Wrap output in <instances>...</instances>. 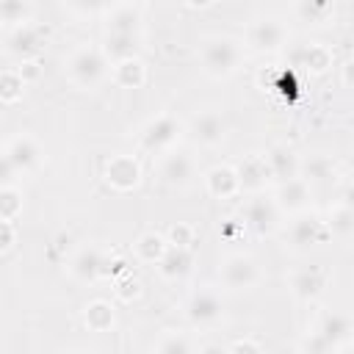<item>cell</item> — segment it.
Instances as JSON below:
<instances>
[{
  "label": "cell",
  "instance_id": "obj_12",
  "mask_svg": "<svg viewBox=\"0 0 354 354\" xmlns=\"http://www.w3.org/2000/svg\"><path fill=\"white\" fill-rule=\"evenodd\" d=\"M274 202L285 213H301V210H307V205H310V183L304 177H299V174L290 177V180L277 183Z\"/></svg>",
  "mask_w": 354,
  "mask_h": 354
},
{
  "label": "cell",
  "instance_id": "obj_41",
  "mask_svg": "<svg viewBox=\"0 0 354 354\" xmlns=\"http://www.w3.org/2000/svg\"><path fill=\"white\" fill-rule=\"evenodd\" d=\"M17 169H14V163H11V158L6 155V149H0V185H14V180H17Z\"/></svg>",
  "mask_w": 354,
  "mask_h": 354
},
{
  "label": "cell",
  "instance_id": "obj_3",
  "mask_svg": "<svg viewBox=\"0 0 354 354\" xmlns=\"http://www.w3.org/2000/svg\"><path fill=\"white\" fill-rule=\"evenodd\" d=\"M183 136V124L180 119H174L171 113H158L155 119H149L144 127H141V136H138V144L141 149L147 152H166L171 149Z\"/></svg>",
  "mask_w": 354,
  "mask_h": 354
},
{
  "label": "cell",
  "instance_id": "obj_29",
  "mask_svg": "<svg viewBox=\"0 0 354 354\" xmlns=\"http://www.w3.org/2000/svg\"><path fill=\"white\" fill-rule=\"evenodd\" d=\"M25 86H28V83L19 77L17 69H3V72H0V102H3V105L19 102L22 94H25Z\"/></svg>",
  "mask_w": 354,
  "mask_h": 354
},
{
  "label": "cell",
  "instance_id": "obj_1",
  "mask_svg": "<svg viewBox=\"0 0 354 354\" xmlns=\"http://www.w3.org/2000/svg\"><path fill=\"white\" fill-rule=\"evenodd\" d=\"M241 58H243V47L230 36H210L199 50L202 69L216 80L230 77L241 66Z\"/></svg>",
  "mask_w": 354,
  "mask_h": 354
},
{
  "label": "cell",
  "instance_id": "obj_46",
  "mask_svg": "<svg viewBox=\"0 0 354 354\" xmlns=\"http://www.w3.org/2000/svg\"><path fill=\"white\" fill-rule=\"evenodd\" d=\"M188 8H210L216 0H183Z\"/></svg>",
  "mask_w": 354,
  "mask_h": 354
},
{
  "label": "cell",
  "instance_id": "obj_31",
  "mask_svg": "<svg viewBox=\"0 0 354 354\" xmlns=\"http://www.w3.org/2000/svg\"><path fill=\"white\" fill-rule=\"evenodd\" d=\"M332 0H299V17L310 25H324L332 17Z\"/></svg>",
  "mask_w": 354,
  "mask_h": 354
},
{
  "label": "cell",
  "instance_id": "obj_38",
  "mask_svg": "<svg viewBox=\"0 0 354 354\" xmlns=\"http://www.w3.org/2000/svg\"><path fill=\"white\" fill-rule=\"evenodd\" d=\"M299 351H310V354H326V351H335L324 337H321V332H313L310 337H304L301 343H299Z\"/></svg>",
  "mask_w": 354,
  "mask_h": 354
},
{
  "label": "cell",
  "instance_id": "obj_7",
  "mask_svg": "<svg viewBox=\"0 0 354 354\" xmlns=\"http://www.w3.org/2000/svg\"><path fill=\"white\" fill-rule=\"evenodd\" d=\"M329 238V230L326 224L318 218V216H310V213H299V218H293V224L288 227V243L290 249L296 252H307L318 243H324Z\"/></svg>",
  "mask_w": 354,
  "mask_h": 354
},
{
  "label": "cell",
  "instance_id": "obj_4",
  "mask_svg": "<svg viewBox=\"0 0 354 354\" xmlns=\"http://www.w3.org/2000/svg\"><path fill=\"white\" fill-rule=\"evenodd\" d=\"M241 218H243V224H246L254 235L263 238V235H271V232L279 227V207H277L274 199L257 194V196H252V199L241 207Z\"/></svg>",
  "mask_w": 354,
  "mask_h": 354
},
{
  "label": "cell",
  "instance_id": "obj_40",
  "mask_svg": "<svg viewBox=\"0 0 354 354\" xmlns=\"http://www.w3.org/2000/svg\"><path fill=\"white\" fill-rule=\"evenodd\" d=\"M66 3H69V8L77 11V14H97V11H102L111 0H66Z\"/></svg>",
  "mask_w": 354,
  "mask_h": 354
},
{
  "label": "cell",
  "instance_id": "obj_21",
  "mask_svg": "<svg viewBox=\"0 0 354 354\" xmlns=\"http://www.w3.org/2000/svg\"><path fill=\"white\" fill-rule=\"evenodd\" d=\"M111 77H113V83H116L119 88H141V86L147 83V66H144V61H141L138 55L122 58V61L113 64Z\"/></svg>",
  "mask_w": 354,
  "mask_h": 354
},
{
  "label": "cell",
  "instance_id": "obj_17",
  "mask_svg": "<svg viewBox=\"0 0 354 354\" xmlns=\"http://www.w3.org/2000/svg\"><path fill=\"white\" fill-rule=\"evenodd\" d=\"M205 188H207V194L216 196V199H232V196L241 191V180H238L235 166L218 163V166L207 169V171H205Z\"/></svg>",
  "mask_w": 354,
  "mask_h": 354
},
{
  "label": "cell",
  "instance_id": "obj_32",
  "mask_svg": "<svg viewBox=\"0 0 354 354\" xmlns=\"http://www.w3.org/2000/svg\"><path fill=\"white\" fill-rule=\"evenodd\" d=\"M152 351H158V354H188V351H194V343H191L183 332L166 329V332L160 335V340L152 343Z\"/></svg>",
  "mask_w": 354,
  "mask_h": 354
},
{
  "label": "cell",
  "instance_id": "obj_22",
  "mask_svg": "<svg viewBox=\"0 0 354 354\" xmlns=\"http://www.w3.org/2000/svg\"><path fill=\"white\" fill-rule=\"evenodd\" d=\"M105 33H141V11L130 3L116 6L105 19Z\"/></svg>",
  "mask_w": 354,
  "mask_h": 354
},
{
  "label": "cell",
  "instance_id": "obj_43",
  "mask_svg": "<svg viewBox=\"0 0 354 354\" xmlns=\"http://www.w3.org/2000/svg\"><path fill=\"white\" fill-rule=\"evenodd\" d=\"M227 351H232V354H241V351H246V354H257V351H263V346H260L257 340L241 337V340H232V343L227 346Z\"/></svg>",
  "mask_w": 354,
  "mask_h": 354
},
{
  "label": "cell",
  "instance_id": "obj_9",
  "mask_svg": "<svg viewBox=\"0 0 354 354\" xmlns=\"http://www.w3.org/2000/svg\"><path fill=\"white\" fill-rule=\"evenodd\" d=\"M102 177L116 191H133L141 183V166H138V160L133 155H111L105 160Z\"/></svg>",
  "mask_w": 354,
  "mask_h": 354
},
{
  "label": "cell",
  "instance_id": "obj_42",
  "mask_svg": "<svg viewBox=\"0 0 354 354\" xmlns=\"http://www.w3.org/2000/svg\"><path fill=\"white\" fill-rule=\"evenodd\" d=\"M19 77L25 80V83H33V80H39L41 77V66H39V61L36 58H25L22 64H19Z\"/></svg>",
  "mask_w": 354,
  "mask_h": 354
},
{
  "label": "cell",
  "instance_id": "obj_37",
  "mask_svg": "<svg viewBox=\"0 0 354 354\" xmlns=\"http://www.w3.org/2000/svg\"><path fill=\"white\" fill-rule=\"evenodd\" d=\"M119 274H127V263L116 254H105L102 252V266H100V277H113L119 279Z\"/></svg>",
  "mask_w": 354,
  "mask_h": 354
},
{
  "label": "cell",
  "instance_id": "obj_24",
  "mask_svg": "<svg viewBox=\"0 0 354 354\" xmlns=\"http://www.w3.org/2000/svg\"><path fill=\"white\" fill-rule=\"evenodd\" d=\"M169 249V243H166V235H160V232H141L138 238H136V243H133V254H136V260H141V263H147V266H155L160 257H163V252Z\"/></svg>",
  "mask_w": 354,
  "mask_h": 354
},
{
  "label": "cell",
  "instance_id": "obj_13",
  "mask_svg": "<svg viewBox=\"0 0 354 354\" xmlns=\"http://www.w3.org/2000/svg\"><path fill=\"white\" fill-rule=\"evenodd\" d=\"M6 155L11 158V163H14L17 171H33V169H39V163L44 158L39 141L33 136H28V133L14 136L8 141V147H6Z\"/></svg>",
  "mask_w": 354,
  "mask_h": 354
},
{
  "label": "cell",
  "instance_id": "obj_6",
  "mask_svg": "<svg viewBox=\"0 0 354 354\" xmlns=\"http://www.w3.org/2000/svg\"><path fill=\"white\" fill-rule=\"evenodd\" d=\"M44 41H47V30L36 22H19L14 25V30L8 33L6 39V50L17 58H36L41 50H44Z\"/></svg>",
  "mask_w": 354,
  "mask_h": 354
},
{
  "label": "cell",
  "instance_id": "obj_33",
  "mask_svg": "<svg viewBox=\"0 0 354 354\" xmlns=\"http://www.w3.org/2000/svg\"><path fill=\"white\" fill-rule=\"evenodd\" d=\"M22 213V194L17 185H0V218L14 221Z\"/></svg>",
  "mask_w": 354,
  "mask_h": 354
},
{
  "label": "cell",
  "instance_id": "obj_27",
  "mask_svg": "<svg viewBox=\"0 0 354 354\" xmlns=\"http://www.w3.org/2000/svg\"><path fill=\"white\" fill-rule=\"evenodd\" d=\"M332 61H335V55L324 44H307L301 50V55H299V66L304 72H310V75H324L332 66Z\"/></svg>",
  "mask_w": 354,
  "mask_h": 354
},
{
  "label": "cell",
  "instance_id": "obj_10",
  "mask_svg": "<svg viewBox=\"0 0 354 354\" xmlns=\"http://www.w3.org/2000/svg\"><path fill=\"white\" fill-rule=\"evenodd\" d=\"M288 39V28L279 19H257L246 30V44L257 53H277Z\"/></svg>",
  "mask_w": 354,
  "mask_h": 354
},
{
  "label": "cell",
  "instance_id": "obj_36",
  "mask_svg": "<svg viewBox=\"0 0 354 354\" xmlns=\"http://www.w3.org/2000/svg\"><path fill=\"white\" fill-rule=\"evenodd\" d=\"M113 293H116V299H119V301L130 304L133 299H138V296H141V282H138V279H133V277H122V279H116V282H113Z\"/></svg>",
  "mask_w": 354,
  "mask_h": 354
},
{
  "label": "cell",
  "instance_id": "obj_20",
  "mask_svg": "<svg viewBox=\"0 0 354 354\" xmlns=\"http://www.w3.org/2000/svg\"><path fill=\"white\" fill-rule=\"evenodd\" d=\"M100 266H102V252L94 246H83L72 254L69 274L80 282H94V279H100Z\"/></svg>",
  "mask_w": 354,
  "mask_h": 354
},
{
  "label": "cell",
  "instance_id": "obj_16",
  "mask_svg": "<svg viewBox=\"0 0 354 354\" xmlns=\"http://www.w3.org/2000/svg\"><path fill=\"white\" fill-rule=\"evenodd\" d=\"M263 158H266V166H268V177L277 180V183L290 180V177L299 174V163L301 160L293 152V147H288V144H274Z\"/></svg>",
  "mask_w": 354,
  "mask_h": 354
},
{
  "label": "cell",
  "instance_id": "obj_26",
  "mask_svg": "<svg viewBox=\"0 0 354 354\" xmlns=\"http://www.w3.org/2000/svg\"><path fill=\"white\" fill-rule=\"evenodd\" d=\"M102 55L113 64L122 61V58L138 55V33H105Z\"/></svg>",
  "mask_w": 354,
  "mask_h": 354
},
{
  "label": "cell",
  "instance_id": "obj_19",
  "mask_svg": "<svg viewBox=\"0 0 354 354\" xmlns=\"http://www.w3.org/2000/svg\"><path fill=\"white\" fill-rule=\"evenodd\" d=\"M238 171V180H241V191H263L266 183L271 180L268 177V166H266V158L263 155H249L241 160V166H235Z\"/></svg>",
  "mask_w": 354,
  "mask_h": 354
},
{
  "label": "cell",
  "instance_id": "obj_34",
  "mask_svg": "<svg viewBox=\"0 0 354 354\" xmlns=\"http://www.w3.org/2000/svg\"><path fill=\"white\" fill-rule=\"evenodd\" d=\"M194 238H196V232H194V227L185 224V221L171 224L169 232H166V243H169V246H180V249H191V246H194Z\"/></svg>",
  "mask_w": 354,
  "mask_h": 354
},
{
  "label": "cell",
  "instance_id": "obj_8",
  "mask_svg": "<svg viewBox=\"0 0 354 354\" xmlns=\"http://www.w3.org/2000/svg\"><path fill=\"white\" fill-rule=\"evenodd\" d=\"M194 177V160L188 152L183 149H166L163 158H160V166H158V180L169 188H185Z\"/></svg>",
  "mask_w": 354,
  "mask_h": 354
},
{
  "label": "cell",
  "instance_id": "obj_14",
  "mask_svg": "<svg viewBox=\"0 0 354 354\" xmlns=\"http://www.w3.org/2000/svg\"><path fill=\"white\" fill-rule=\"evenodd\" d=\"M221 299H218V293H213V290H199V293H194L191 299H188V304H185V315H188V321L191 324H196V326H207V324H216L218 318H221Z\"/></svg>",
  "mask_w": 354,
  "mask_h": 354
},
{
  "label": "cell",
  "instance_id": "obj_25",
  "mask_svg": "<svg viewBox=\"0 0 354 354\" xmlns=\"http://www.w3.org/2000/svg\"><path fill=\"white\" fill-rule=\"evenodd\" d=\"M83 324H86L91 332H111L113 324H116L113 304L105 301V299H94V301H88L86 310H83Z\"/></svg>",
  "mask_w": 354,
  "mask_h": 354
},
{
  "label": "cell",
  "instance_id": "obj_45",
  "mask_svg": "<svg viewBox=\"0 0 354 354\" xmlns=\"http://www.w3.org/2000/svg\"><path fill=\"white\" fill-rule=\"evenodd\" d=\"M351 66H354L351 61L343 64V88H351Z\"/></svg>",
  "mask_w": 354,
  "mask_h": 354
},
{
  "label": "cell",
  "instance_id": "obj_5",
  "mask_svg": "<svg viewBox=\"0 0 354 354\" xmlns=\"http://www.w3.org/2000/svg\"><path fill=\"white\" fill-rule=\"evenodd\" d=\"M221 282L227 290H249L260 279V266L252 254H230L221 263Z\"/></svg>",
  "mask_w": 354,
  "mask_h": 354
},
{
  "label": "cell",
  "instance_id": "obj_15",
  "mask_svg": "<svg viewBox=\"0 0 354 354\" xmlns=\"http://www.w3.org/2000/svg\"><path fill=\"white\" fill-rule=\"evenodd\" d=\"M326 288V271L321 266H304L290 274V290L301 301H313Z\"/></svg>",
  "mask_w": 354,
  "mask_h": 354
},
{
  "label": "cell",
  "instance_id": "obj_18",
  "mask_svg": "<svg viewBox=\"0 0 354 354\" xmlns=\"http://www.w3.org/2000/svg\"><path fill=\"white\" fill-rule=\"evenodd\" d=\"M158 274L169 282H177V279H185L194 268V252L191 249H180V246H169L163 252V257L155 263Z\"/></svg>",
  "mask_w": 354,
  "mask_h": 354
},
{
  "label": "cell",
  "instance_id": "obj_30",
  "mask_svg": "<svg viewBox=\"0 0 354 354\" xmlns=\"http://www.w3.org/2000/svg\"><path fill=\"white\" fill-rule=\"evenodd\" d=\"M332 171H335V163L326 155H313L304 163H299V177H304L307 183H313V180H329Z\"/></svg>",
  "mask_w": 354,
  "mask_h": 354
},
{
  "label": "cell",
  "instance_id": "obj_23",
  "mask_svg": "<svg viewBox=\"0 0 354 354\" xmlns=\"http://www.w3.org/2000/svg\"><path fill=\"white\" fill-rule=\"evenodd\" d=\"M315 332H321V337H324L332 348H337V346H340L343 340H348V335H351V318L343 315V313H324Z\"/></svg>",
  "mask_w": 354,
  "mask_h": 354
},
{
  "label": "cell",
  "instance_id": "obj_28",
  "mask_svg": "<svg viewBox=\"0 0 354 354\" xmlns=\"http://www.w3.org/2000/svg\"><path fill=\"white\" fill-rule=\"evenodd\" d=\"M324 224H326L329 235H335V238H343V241H346V238L351 235V230H354V213H351L348 199H340L337 205H332L329 218H326Z\"/></svg>",
  "mask_w": 354,
  "mask_h": 354
},
{
  "label": "cell",
  "instance_id": "obj_2",
  "mask_svg": "<svg viewBox=\"0 0 354 354\" xmlns=\"http://www.w3.org/2000/svg\"><path fill=\"white\" fill-rule=\"evenodd\" d=\"M64 72L77 88H97L108 75V58L97 47H77L75 53H69Z\"/></svg>",
  "mask_w": 354,
  "mask_h": 354
},
{
  "label": "cell",
  "instance_id": "obj_11",
  "mask_svg": "<svg viewBox=\"0 0 354 354\" xmlns=\"http://www.w3.org/2000/svg\"><path fill=\"white\" fill-rule=\"evenodd\" d=\"M188 133L199 147H218L227 138V119L218 111H202L191 119Z\"/></svg>",
  "mask_w": 354,
  "mask_h": 354
},
{
  "label": "cell",
  "instance_id": "obj_44",
  "mask_svg": "<svg viewBox=\"0 0 354 354\" xmlns=\"http://www.w3.org/2000/svg\"><path fill=\"white\" fill-rule=\"evenodd\" d=\"M246 230V224H243V218H227L224 224H221V235L227 238V241H232V238H238L241 232Z\"/></svg>",
  "mask_w": 354,
  "mask_h": 354
},
{
  "label": "cell",
  "instance_id": "obj_39",
  "mask_svg": "<svg viewBox=\"0 0 354 354\" xmlns=\"http://www.w3.org/2000/svg\"><path fill=\"white\" fill-rule=\"evenodd\" d=\"M14 243H17V227H14V221L0 218V254L8 252Z\"/></svg>",
  "mask_w": 354,
  "mask_h": 354
},
{
  "label": "cell",
  "instance_id": "obj_35",
  "mask_svg": "<svg viewBox=\"0 0 354 354\" xmlns=\"http://www.w3.org/2000/svg\"><path fill=\"white\" fill-rule=\"evenodd\" d=\"M28 17V0H0V22H25Z\"/></svg>",
  "mask_w": 354,
  "mask_h": 354
}]
</instances>
